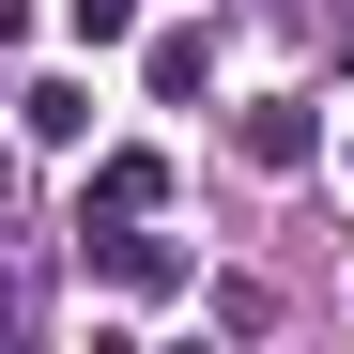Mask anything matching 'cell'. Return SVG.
Returning a JSON list of instances; mask_svg holds the SVG:
<instances>
[{"instance_id": "cell-1", "label": "cell", "mask_w": 354, "mask_h": 354, "mask_svg": "<svg viewBox=\"0 0 354 354\" xmlns=\"http://www.w3.org/2000/svg\"><path fill=\"white\" fill-rule=\"evenodd\" d=\"M77 247H93V277H108V292H139V308H154V292H185V247H169V231H124V216H93Z\"/></svg>"}, {"instance_id": "cell-2", "label": "cell", "mask_w": 354, "mask_h": 354, "mask_svg": "<svg viewBox=\"0 0 354 354\" xmlns=\"http://www.w3.org/2000/svg\"><path fill=\"white\" fill-rule=\"evenodd\" d=\"M154 201H169V154H139V139L93 154V216H154Z\"/></svg>"}, {"instance_id": "cell-3", "label": "cell", "mask_w": 354, "mask_h": 354, "mask_svg": "<svg viewBox=\"0 0 354 354\" xmlns=\"http://www.w3.org/2000/svg\"><path fill=\"white\" fill-rule=\"evenodd\" d=\"M308 154H324V124H308L292 93H277V108H247V169H308Z\"/></svg>"}, {"instance_id": "cell-4", "label": "cell", "mask_w": 354, "mask_h": 354, "mask_svg": "<svg viewBox=\"0 0 354 354\" xmlns=\"http://www.w3.org/2000/svg\"><path fill=\"white\" fill-rule=\"evenodd\" d=\"M201 93H216V31H169L154 46V108H201Z\"/></svg>"}, {"instance_id": "cell-5", "label": "cell", "mask_w": 354, "mask_h": 354, "mask_svg": "<svg viewBox=\"0 0 354 354\" xmlns=\"http://www.w3.org/2000/svg\"><path fill=\"white\" fill-rule=\"evenodd\" d=\"M16 108H31V139H93V93H77V77H46V93H16Z\"/></svg>"}, {"instance_id": "cell-6", "label": "cell", "mask_w": 354, "mask_h": 354, "mask_svg": "<svg viewBox=\"0 0 354 354\" xmlns=\"http://www.w3.org/2000/svg\"><path fill=\"white\" fill-rule=\"evenodd\" d=\"M139 31V0H77V46H124Z\"/></svg>"}, {"instance_id": "cell-7", "label": "cell", "mask_w": 354, "mask_h": 354, "mask_svg": "<svg viewBox=\"0 0 354 354\" xmlns=\"http://www.w3.org/2000/svg\"><path fill=\"white\" fill-rule=\"evenodd\" d=\"M16 31H31V0H0V46H16Z\"/></svg>"}, {"instance_id": "cell-8", "label": "cell", "mask_w": 354, "mask_h": 354, "mask_svg": "<svg viewBox=\"0 0 354 354\" xmlns=\"http://www.w3.org/2000/svg\"><path fill=\"white\" fill-rule=\"evenodd\" d=\"M0 339H16V277H0Z\"/></svg>"}, {"instance_id": "cell-9", "label": "cell", "mask_w": 354, "mask_h": 354, "mask_svg": "<svg viewBox=\"0 0 354 354\" xmlns=\"http://www.w3.org/2000/svg\"><path fill=\"white\" fill-rule=\"evenodd\" d=\"M0 201H16V169H0Z\"/></svg>"}]
</instances>
